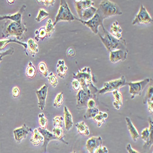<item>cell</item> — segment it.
Listing matches in <instances>:
<instances>
[{
  "mask_svg": "<svg viewBox=\"0 0 153 153\" xmlns=\"http://www.w3.org/2000/svg\"><path fill=\"white\" fill-rule=\"evenodd\" d=\"M27 28L23 23H19L7 20L3 28L2 36L5 39L10 36H15L17 40L20 41L23 39L25 33L27 32Z\"/></svg>",
  "mask_w": 153,
  "mask_h": 153,
  "instance_id": "1",
  "label": "cell"
},
{
  "mask_svg": "<svg viewBox=\"0 0 153 153\" xmlns=\"http://www.w3.org/2000/svg\"><path fill=\"white\" fill-rule=\"evenodd\" d=\"M103 30L104 31V36H102L99 33L98 34L102 42L104 44L109 52L117 50H128L127 47V42L123 38L121 39H118L111 36L105 28H103Z\"/></svg>",
  "mask_w": 153,
  "mask_h": 153,
  "instance_id": "2",
  "label": "cell"
},
{
  "mask_svg": "<svg viewBox=\"0 0 153 153\" xmlns=\"http://www.w3.org/2000/svg\"><path fill=\"white\" fill-rule=\"evenodd\" d=\"M96 12L104 20L110 17L123 14L120 6L109 0L101 1Z\"/></svg>",
  "mask_w": 153,
  "mask_h": 153,
  "instance_id": "3",
  "label": "cell"
},
{
  "mask_svg": "<svg viewBox=\"0 0 153 153\" xmlns=\"http://www.w3.org/2000/svg\"><path fill=\"white\" fill-rule=\"evenodd\" d=\"M73 78L79 81L82 88H89L90 85L94 86L93 85L94 79L90 67H85L76 74H73Z\"/></svg>",
  "mask_w": 153,
  "mask_h": 153,
  "instance_id": "4",
  "label": "cell"
},
{
  "mask_svg": "<svg viewBox=\"0 0 153 153\" xmlns=\"http://www.w3.org/2000/svg\"><path fill=\"white\" fill-rule=\"evenodd\" d=\"M76 20V17L72 13L70 7L66 1L61 0L60 2V6L58 9V14L56 16L54 26L59 22H72Z\"/></svg>",
  "mask_w": 153,
  "mask_h": 153,
  "instance_id": "5",
  "label": "cell"
},
{
  "mask_svg": "<svg viewBox=\"0 0 153 153\" xmlns=\"http://www.w3.org/2000/svg\"><path fill=\"white\" fill-rule=\"evenodd\" d=\"M126 85L127 82L125 76H122L118 79L105 82L103 87L97 90L96 93L100 95L109 92H113L115 90H119L120 88L126 86Z\"/></svg>",
  "mask_w": 153,
  "mask_h": 153,
  "instance_id": "6",
  "label": "cell"
},
{
  "mask_svg": "<svg viewBox=\"0 0 153 153\" xmlns=\"http://www.w3.org/2000/svg\"><path fill=\"white\" fill-rule=\"evenodd\" d=\"M96 94H93L89 88H81L77 92L76 99V107L79 110L86 108V104L89 99H96Z\"/></svg>",
  "mask_w": 153,
  "mask_h": 153,
  "instance_id": "7",
  "label": "cell"
},
{
  "mask_svg": "<svg viewBox=\"0 0 153 153\" xmlns=\"http://www.w3.org/2000/svg\"><path fill=\"white\" fill-rule=\"evenodd\" d=\"M89 28H90L93 33L95 34H97L99 33V27L101 26L103 28H104V19L102 18L96 12V14L91 18L90 20L88 21H83L80 19L76 18V20Z\"/></svg>",
  "mask_w": 153,
  "mask_h": 153,
  "instance_id": "8",
  "label": "cell"
},
{
  "mask_svg": "<svg viewBox=\"0 0 153 153\" xmlns=\"http://www.w3.org/2000/svg\"><path fill=\"white\" fill-rule=\"evenodd\" d=\"M151 79L146 78L142 81L129 82L127 84L129 86V94L131 95V99H134L137 96H141L142 91L146 86V85L150 82Z\"/></svg>",
  "mask_w": 153,
  "mask_h": 153,
  "instance_id": "9",
  "label": "cell"
},
{
  "mask_svg": "<svg viewBox=\"0 0 153 153\" xmlns=\"http://www.w3.org/2000/svg\"><path fill=\"white\" fill-rule=\"evenodd\" d=\"M153 20L151 17L148 12L147 11L145 7L142 4L140 6L138 14L133 20L132 24L133 25L138 24H149L152 23Z\"/></svg>",
  "mask_w": 153,
  "mask_h": 153,
  "instance_id": "10",
  "label": "cell"
},
{
  "mask_svg": "<svg viewBox=\"0 0 153 153\" xmlns=\"http://www.w3.org/2000/svg\"><path fill=\"white\" fill-rule=\"evenodd\" d=\"M48 86L46 83L36 91V94L38 99V107L41 111H44L45 108L46 99L47 97Z\"/></svg>",
  "mask_w": 153,
  "mask_h": 153,
  "instance_id": "11",
  "label": "cell"
},
{
  "mask_svg": "<svg viewBox=\"0 0 153 153\" xmlns=\"http://www.w3.org/2000/svg\"><path fill=\"white\" fill-rule=\"evenodd\" d=\"M149 128H145L141 132V138L145 142L144 147L149 146L152 145V132H153V121L151 117L149 118Z\"/></svg>",
  "mask_w": 153,
  "mask_h": 153,
  "instance_id": "12",
  "label": "cell"
},
{
  "mask_svg": "<svg viewBox=\"0 0 153 153\" xmlns=\"http://www.w3.org/2000/svg\"><path fill=\"white\" fill-rule=\"evenodd\" d=\"M31 131V129L26 124H23L21 127H18L13 131L14 138L18 143H20L22 140L27 138L29 133Z\"/></svg>",
  "mask_w": 153,
  "mask_h": 153,
  "instance_id": "13",
  "label": "cell"
},
{
  "mask_svg": "<svg viewBox=\"0 0 153 153\" xmlns=\"http://www.w3.org/2000/svg\"><path fill=\"white\" fill-rule=\"evenodd\" d=\"M103 140L100 136L92 137L89 138L86 143V148L90 153H95L96 149L102 145Z\"/></svg>",
  "mask_w": 153,
  "mask_h": 153,
  "instance_id": "14",
  "label": "cell"
},
{
  "mask_svg": "<svg viewBox=\"0 0 153 153\" xmlns=\"http://www.w3.org/2000/svg\"><path fill=\"white\" fill-rule=\"evenodd\" d=\"M74 4L76 13L79 16V19H81L83 11L88 7L93 6L94 5V2L91 0H84V1H82V0L76 1L75 0L74 1Z\"/></svg>",
  "mask_w": 153,
  "mask_h": 153,
  "instance_id": "15",
  "label": "cell"
},
{
  "mask_svg": "<svg viewBox=\"0 0 153 153\" xmlns=\"http://www.w3.org/2000/svg\"><path fill=\"white\" fill-rule=\"evenodd\" d=\"M128 50H117L110 52V61L113 63L124 61L127 59Z\"/></svg>",
  "mask_w": 153,
  "mask_h": 153,
  "instance_id": "16",
  "label": "cell"
},
{
  "mask_svg": "<svg viewBox=\"0 0 153 153\" xmlns=\"http://www.w3.org/2000/svg\"><path fill=\"white\" fill-rule=\"evenodd\" d=\"M38 131L42 134V135L44 137V143L42 144V148H44L45 152H47V146L50 142L52 140H59L58 138L52 132H50L46 129H42L41 127L37 128Z\"/></svg>",
  "mask_w": 153,
  "mask_h": 153,
  "instance_id": "17",
  "label": "cell"
},
{
  "mask_svg": "<svg viewBox=\"0 0 153 153\" xmlns=\"http://www.w3.org/2000/svg\"><path fill=\"white\" fill-rule=\"evenodd\" d=\"M27 6L23 5L20 9L16 14H11V15H7L4 16H0V21L6 19V20H10L12 22H16L19 23H22V14L23 12L25 11V9H26Z\"/></svg>",
  "mask_w": 153,
  "mask_h": 153,
  "instance_id": "18",
  "label": "cell"
},
{
  "mask_svg": "<svg viewBox=\"0 0 153 153\" xmlns=\"http://www.w3.org/2000/svg\"><path fill=\"white\" fill-rule=\"evenodd\" d=\"M126 121L127 123V129H128L129 132L131 137L133 141L136 142L137 141H138V140L140 137V134L130 118L126 117Z\"/></svg>",
  "mask_w": 153,
  "mask_h": 153,
  "instance_id": "19",
  "label": "cell"
},
{
  "mask_svg": "<svg viewBox=\"0 0 153 153\" xmlns=\"http://www.w3.org/2000/svg\"><path fill=\"white\" fill-rule=\"evenodd\" d=\"M109 33L118 39H123V37H122L123 29L121 27V26L119 24V22L118 21L114 22L111 25Z\"/></svg>",
  "mask_w": 153,
  "mask_h": 153,
  "instance_id": "20",
  "label": "cell"
},
{
  "mask_svg": "<svg viewBox=\"0 0 153 153\" xmlns=\"http://www.w3.org/2000/svg\"><path fill=\"white\" fill-rule=\"evenodd\" d=\"M64 114H65V125L66 131H69L74 126V121L72 119V116L71 111L68 109V108L65 106L64 107Z\"/></svg>",
  "mask_w": 153,
  "mask_h": 153,
  "instance_id": "21",
  "label": "cell"
},
{
  "mask_svg": "<svg viewBox=\"0 0 153 153\" xmlns=\"http://www.w3.org/2000/svg\"><path fill=\"white\" fill-rule=\"evenodd\" d=\"M30 142L34 146H37L41 143H44V137L42 134L38 131L37 128L33 130L32 135L30 139Z\"/></svg>",
  "mask_w": 153,
  "mask_h": 153,
  "instance_id": "22",
  "label": "cell"
},
{
  "mask_svg": "<svg viewBox=\"0 0 153 153\" xmlns=\"http://www.w3.org/2000/svg\"><path fill=\"white\" fill-rule=\"evenodd\" d=\"M68 67L66 65L65 61L63 59L58 60L56 65V72L58 76L61 79H65L68 72Z\"/></svg>",
  "mask_w": 153,
  "mask_h": 153,
  "instance_id": "23",
  "label": "cell"
},
{
  "mask_svg": "<svg viewBox=\"0 0 153 153\" xmlns=\"http://www.w3.org/2000/svg\"><path fill=\"white\" fill-rule=\"evenodd\" d=\"M113 96L114 99L113 105L115 109L119 110L123 105V95L120 90H115L113 91Z\"/></svg>",
  "mask_w": 153,
  "mask_h": 153,
  "instance_id": "24",
  "label": "cell"
},
{
  "mask_svg": "<svg viewBox=\"0 0 153 153\" xmlns=\"http://www.w3.org/2000/svg\"><path fill=\"white\" fill-rule=\"evenodd\" d=\"M97 8L94 6H91L84 10L82 12V16L80 20L83 21H88L90 20L96 14Z\"/></svg>",
  "mask_w": 153,
  "mask_h": 153,
  "instance_id": "25",
  "label": "cell"
},
{
  "mask_svg": "<svg viewBox=\"0 0 153 153\" xmlns=\"http://www.w3.org/2000/svg\"><path fill=\"white\" fill-rule=\"evenodd\" d=\"M75 126L78 133L80 135L88 136L90 134V129H89L88 126L85 124L83 121L76 123Z\"/></svg>",
  "mask_w": 153,
  "mask_h": 153,
  "instance_id": "26",
  "label": "cell"
},
{
  "mask_svg": "<svg viewBox=\"0 0 153 153\" xmlns=\"http://www.w3.org/2000/svg\"><path fill=\"white\" fill-rule=\"evenodd\" d=\"M27 48L33 57H35L36 55L39 52V48H38L37 44L36 42L34 39H31V38L28 41Z\"/></svg>",
  "mask_w": 153,
  "mask_h": 153,
  "instance_id": "27",
  "label": "cell"
},
{
  "mask_svg": "<svg viewBox=\"0 0 153 153\" xmlns=\"http://www.w3.org/2000/svg\"><path fill=\"white\" fill-rule=\"evenodd\" d=\"M108 117V115L107 113L103 111H99L97 115L93 118V120L97 124V127H100L102 125L104 124Z\"/></svg>",
  "mask_w": 153,
  "mask_h": 153,
  "instance_id": "28",
  "label": "cell"
},
{
  "mask_svg": "<svg viewBox=\"0 0 153 153\" xmlns=\"http://www.w3.org/2000/svg\"><path fill=\"white\" fill-rule=\"evenodd\" d=\"M10 42L17 43L18 44H20V45H22L25 48V52L27 51V44L26 43H24V42H22L20 41H17V39H9L0 40V50H3L4 48V47L6 46V45H7L8 44H9Z\"/></svg>",
  "mask_w": 153,
  "mask_h": 153,
  "instance_id": "29",
  "label": "cell"
},
{
  "mask_svg": "<svg viewBox=\"0 0 153 153\" xmlns=\"http://www.w3.org/2000/svg\"><path fill=\"white\" fill-rule=\"evenodd\" d=\"M53 134L58 138L59 140H60V141L62 142V143H65L66 145L69 144L66 141H65V139H64L65 135H64V132L62 127H54L53 129Z\"/></svg>",
  "mask_w": 153,
  "mask_h": 153,
  "instance_id": "30",
  "label": "cell"
},
{
  "mask_svg": "<svg viewBox=\"0 0 153 153\" xmlns=\"http://www.w3.org/2000/svg\"><path fill=\"white\" fill-rule=\"evenodd\" d=\"M35 40L37 41H44L47 38V33L45 27H41L40 29L35 31Z\"/></svg>",
  "mask_w": 153,
  "mask_h": 153,
  "instance_id": "31",
  "label": "cell"
},
{
  "mask_svg": "<svg viewBox=\"0 0 153 153\" xmlns=\"http://www.w3.org/2000/svg\"><path fill=\"white\" fill-rule=\"evenodd\" d=\"M26 75L28 78L33 79L36 76V69L34 65L33 64L31 61H30L26 69V72H25Z\"/></svg>",
  "mask_w": 153,
  "mask_h": 153,
  "instance_id": "32",
  "label": "cell"
},
{
  "mask_svg": "<svg viewBox=\"0 0 153 153\" xmlns=\"http://www.w3.org/2000/svg\"><path fill=\"white\" fill-rule=\"evenodd\" d=\"M99 112V110L97 107H95L93 108H87L84 114V118L85 120L93 119L98 114Z\"/></svg>",
  "mask_w": 153,
  "mask_h": 153,
  "instance_id": "33",
  "label": "cell"
},
{
  "mask_svg": "<svg viewBox=\"0 0 153 153\" xmlns=\"http://www.w3.org/2000/svg\"><path fill=\"white\" fill-rule=\"evenodd\" d=\"M46 33H47V37H50L52 36V34L55 31V28L53 25V23L52 20V19H48L46 23L45 27Z\"/></svg>",
  "mask_w": 153,
  "mask_h": 153,
  "instance_id": "34",
  "label": "cell"
},
{
  "mask_svg": "<svg viewBox=\"0 0 153 153\" xmlns=\"http://www.w3.org/2000/svg\"><path fill=\"white\" fill-rule=\"evenodd\" d=\"M49 16V13L47 12L44 9H40L38 12V14L36 18V21L37 22H41L47 17Z\"/></svg>",
  "mask_w": 153,
  "mask_h": 153,
  "instance_id": "35",
  "label": "cell"
},
{
  "mask_svg": "<svg viewBox=\"0 0 153 153\" xmlns=\"http://www.w3.org/2000/svg\"><path fill=\"white\" fill-rule=\"evenodd\" d=\"M47 79L48 80L49 83L52 85L53 88H56L58 84V79L57 76L53 72H50L47 76Z\"/></svg>",
  "mask_w": 153,
  "mask_h": 153,
  "instance_id": "36",
  "label": "cell"
},
{
  "mask_svg": "<svg viewBox=\"0 0 153 153\" xmlns=\"http://www.w3.org/2000/svg\"><path fill=\"white\" fill-rule=\"evenodd\" d=\"M63 102H64L63 93L61 92V93L57 94V95L56 96L53 105L55 108H59L62 105V104H63Z\"/></svg>",
  "mask_w": 153,
  "mask_h": 153,
  "instance_id": "37",
  "label": "cell"
},
{
  "mask_svg": "<svg viewBox=\"0 0 153 153\" xmlns=\"http://www.w3.org/2000/svg\"><path fill=\"white\" fill-rule=\"evenodd\" d=\"M38 70H39V72L44 76V77H47L48 76V71L47 69V66L46 64L44 62H41L39 65H38Z\"/></svg>",
  "mask_w": 153,
  "mask_h": 153,
  "instance_id": "38",
  "label": "cell"
},
{
  "mask_svg": "<svg viewBox=\"0 0 153 153\" xmlns=\"http://www.w3.org/2000/svg\"><path fill=\"white\" fill-rule=\"evenodd\" d=\"M38 117H39V124L40 126L39 127L42 129H46L48 121L45 116V114L43 113H39V115H38Z\"/></svg>",
  "mask_w": 153,
  "mask_h": 153,
  "instance_id": "39",
  "label": "cell"
},
{
  "mask_svg": "<svg viewBox=\"0 0 153 153\" xmlns=\"http://www.w3.org/2000/svg\"><path fill=\"white\" fill-rule=\"evenodd\" d=\"M63 121L64 118L61 116H56L53 119V124L54 127H62L63 126Z\"/></svg>",
  "mask_w": 153,
  "mask_h": 153,
  "instance_id": "40",
  "label": "cell"
},
{
  "mask_svg": "<svg viewBox=\"0 0 153 153\" xmlns=\"http://www.w3.org/2000/svg\"><path fill=\"white\" fill-rule=\"evenodd\" d=\"M153 97V86L152 85L149 86V87L148 89V91L146 93V97L145 99V102L144 103L146 104V101L151 98Z\"/></svg>",
  "mask_w": 153,
  "mask_h": 153,
  "instance_id": "41",
  "label": "cell"
},
{
  "mask_svg": "<svg viewBox=\"0 0 153 153\" xmlns=\"http://www.w3.org/2000/svg\"><path fill=\"white\" fill-rule=\"evenodd\" d=\"M39 3H41L46 7L52 6L54 5L56 1L55 0H39V1H37Z\"/></svg>",
  "mask_w": 153,
  "mask_h": 153,
  "instance_id": "42",
  "label": "cell"
},
{
  "mask_svg": "<svg viewBox=\"0 0 153 153\" xmlns=\"http://www.w3.org/2000/svg\"><path fill=\"white\" fill-rule=\"evenodd\" d=\"M72 88L74 89V90L75 92H78L79 91H80V90L82 88H81V85H80V83L79 82V81L75 80V79L72 80Z\"/></svg>",
  "mask_w": 153,
  "mask_h": 153,
  "instance_id": "43",
  "label": "cell"
},
{
  "mask_svg": "<svg viewBox=\"0 0 153 153\" xmlns=\"http://www.w3.org/2000/svg\"><path fill=\"white\" fill-rule=\"evenodd\" d=\"M96 107V102L94 99H89L87 102L86 104V108H93Z\"/></svg>",
  "mask_w": 153,
  "mask_h": 153,
  "instance_id": "44",
  "label": "cell"
},
{
  "mask_svg": "<svg viewBox=\"0 0 153 153\" xmlns=\"http://www.w3.org/2000/svg\"><path fill=\"white\" fill-rule=\"evenodd\" d=\"M20 89L19 88V87L15 86L12 88V96H13L14 98L19 97V96H20Z\"/></svg>",
  "mask_w": 153,
  "mask_h": 153,
  "instance_id": "45",
  "label": "cell"
},
{
  "mask_svg": "<svg viewBox=\"0 0 153 153\" xmlns=\"http://www.w3.org/2000/svg\"><path fill=\"white\" fill-rule=\"evenodd\" d=\"M14 52V49L13 48H10L9 50H6V52H4V53L3 55H2L1 56H0V62H1L3 61V58L5 56H7V55H11L13 54Z\"/></svg>",
  "mask_w": 153,
  "mask_h": 153,
  "instance_id": "46",
  "label": "cell"
},
{
  "mask_svg": "<svg viewBox=\"0 0 153 153\" xmlns=\"http://www.w3.org/2000/svg\"><path fill=\"white\" fill-rule=\"evenodd\" d=\"M146 104L148 105V110L150 113H153V97L148 100L146 101Z\"/></svg>",
  "mask_w": 153,
  "mask_h": 153,
  "instance_id": "47",
  "label": "cell"
},
{
  "mask_svg": "<svg viewBox=\"0 0 153 153\" xmlns=\"http://www.w3.org/2000/svg\"><path fill=\"white\" fill-rule=\"evenodd\" d=\"M95 153H108V149L106 146L101 145L96 149Z\"/></svg>",
  "mask_w": 153,
  "mask_h": 153,
  "instance_id": "48",
  "label": "cell"
},
{
  "mask_svg": "<svg viewBox=\"0 0 153 153\" xmlns=\"http://www.w3.org/2000/svg\"><path fill=\"white\" fill-rule=\"evenodd\" d=\"M126 150L128 153H140L138 151H137V150L134 149L131 145L130 143H127V145H126Z\"/></svg>",
  "mask_w": 153,
  "mask_h": 153,
  "instance_id": "49",
  "label": "cell"
},
{
  "mask_svg": "<svg viewBox=\"0 0 153 153\" xmlns=\"http://www.w3.org/2000/svg\"><path fill=\"white\" fill-rule=\"evenodd\" d=\"M67 55L68 57H74L75 55V50L72 48H70L67 51Z\"/></svg>",
  "mask_w": 153,
  "mask_h": 153,
  "instance_id": "50",
  "label": "cell"
},
{
  "mask_svg": "<svg viewBox=\"0 0 153 153\" xmlns=\"http://www.w3.org/2000/svg\"><path fill=\"white\" fill-rule=\"evenodd\" d=\"M7 2L8 4H14L15 3V1L14 0H10V1H9V0H7Z\"/></svg>",
  "mask_w": 153,
  "mask_h": 153,
  "instance_id": "51",
  "label": "cell"
},
{
  "mask_svg": "<svg viewBox=\"0 0 153 153\" xmlns=\"http://www.w3.org/2000/svg\"><path fill=\"white\" fill-rule=\"evenodd\" d=\"M4 53V52H3V53H1V52H0V56H1L2 55H3Z\"/></svg>",
  "mask_w": 153,
  "mask_h": 153,
  "instance_id": "52",
  "label": "cell"
},
{
  "mask_svg": "<svg viewBox=\"0 0 153 153\" xmlns=\"http://www.w3.org/2000/svg\"><path fill=\"white\" fill-rule=\"evenodd\" d=\"M71 153H76V152H75V151H74V152H71Z\"/></svg>",
  "mask_w": 153,
  "mask_h": 153,
  "instance_id": "53",
  "label": "cell"
}]
</instances>
